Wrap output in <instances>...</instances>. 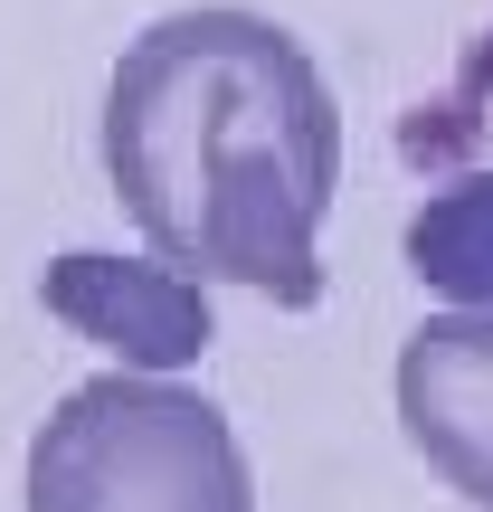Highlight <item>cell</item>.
<instances>
[{"label": "cell", "instance_id": "cell-4", "mask_svg": "<svg viewBox=\"0 0 493 512\" xmlns=\"http://www.w3.org/2000/svg\"><path fill=\"white\" fill-rule=\"evenodd\" d=\"M389 399L427 475L493 512V313H427L399 342Z\"/></svg>", "mask_w": 493, "mask_h": 512}, {"label": "cell", "instance_id": "cell-3", "mask_svg": "<svg viewBox=\"0 0 493 512\" xmlns=\"http://www.w3.org/2000/svg\"><path fill=\"white\" fill-rule=\"evenodd\" d=\"M38 304L76 332V342L114 351V370H143V380H171L190 370L209 342H219V313H209V285L162 256H105V247H67L38 266Z\"/></svg>", "mask_w": 493, "mask_h": 512}, {"label": "cell", "instance_id": "cell-5", "mask_svg": "<svg viewBox=\"0 0 493 512\" xmlns=\"http://www.w3.org/2000/svg\"><path fill=\"white\" fill-rule=\"evenodd\" d=\"M399 256L427 294H446V313H493V171L427 190Z\"/></svg>", "mask_w": 493, "mask_h": 512}, {"label": "cell", "instance_id": "cell-1", "mask_svg": "<svg viewBox=\"0 0 493 512\" xmlns=\"http://www.w3.org/2000/svg\"><path fill=\"white\" fill-rule=\"evenodd\" d=\"M105 181L162 266L323 304V219L342 190V105L313 48L266 10L190 0L124 38L105 76Z\"/></svg>", "mask_w": 493, "mask_h": 512}, {"label": "cell", "instance_id": "cell-2", "mask_svg": "<svg viewBox=\"0 0 493 512\" xmlns=\"http://www.w3.org/2000/svg\"><path fill=\"white\" fill-rule=\"evenodd\" d=\"M19 494L29 512H256V475L219 399L95 370L38 418Z\"/></svg>", "mask_w": 493, "mask_h": 512}]
</instances>
